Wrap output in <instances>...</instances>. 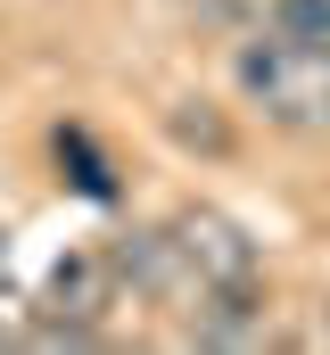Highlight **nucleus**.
I'll list each match as a JSON object with an SVG mask.
<instances>
[{"label":"nucleus","instance_id":"nucleus-1","mask_svg":"<svg viewBox=\"0 0 330 355\" xmlns=\"http://www.w3.org/2000/svg\"><path fill=\"white\" fill-rule=\"evenodd\" d=\"M232 83L272 132H297V141L330 132V42H297V33H272V25L240 33Z\"/></svg>","mask_w":330,"mask_h":355},{"label":"nucleus","instance_id":"nucleus-6","mask_svg":"<svg viewBox=\"0 0 330 355\" xmlns=\"http://www.w3.org/2000/svg\"><path fill=\"white\" fill-rule=\"evenodd\" d=\"M165 132H173V149H190V157H232L240 141H232V116L215 107V99H173L165 107Z\"/></svg>","mask_w":330,"mask_h":355},{"label":"nucleus","instance_id":"nucleus-2","mask_svg":"<svg viewBox=\"0 0 330 355\" xmlns=\"http://www.w3.org/2000/svg\"><path fill=\"white\" fill-rule=\"evenodd\" d=\"M107 248H116V265H124V289L149 297L157 314H182V322H190V314L215 306V281L190 265V248H182L173 223H132V232H116Z\"/></svg>","mask_w":330,"mask_h":355},{"label":"nucleus","instance_id":"nucleus-5","mask_svg":"<svg viewBox=\"0 0 330 355\" xmlns=\"http://www.w3.org/2000/svg\"><path fill=\"white\" fill-rule=\"evenodd\" d=\"M182 339H190V347H272L264 289H232V297H215L207 314H190V322H182Z\"/></svg>","mask_w":330,"mask_h":355},{"label":"nucleus","instance_id":"nucleus-7","mask_svg":"<svg viewBox=\"0 0 330 355\" xmlns=\"http://www.w3.org/2000/svg\"><path fill=\"white\" fill-rule=\"evenodd\" d=\"M50 149H58V166H67L58 182H75L82 198H116V174H107V157L91 149V132H82V124H58V132H50Z\"/></svg>","mask_w":330,"mask_h":355},{"label":"nucleus","instance_id":"nucleus-10","mask_svg":"<svg viewBox=\"0 0 330 355\" xmlns=\"http://www.w3.org/2000/svg\"><path fill=\"white\" fill-rule=\"evenodd\" d=\"M306 347H330V314H322V322H314V331H306Z\"/></svg>","mask_w":330,"mask_h":355},{"label":"nucleus","instance_id":"nucleus-9","mask_svg":"<svg viewBox=\"0 0 330 355\" xmlns=\"http://www.w3.org/2000/svg\"><path fill=\"white\" fill-rule=\"evenodd\" d=\"M272 33H297V42H330V0H272Z\"/></svg>","mask_w":330,"mask_h":355},{"label":"nucleus","instance_id":"nucleus-4","mask_svg":"<svg viewBox=\"0 0 330 355\" xmlns=\"http://www.w3.org/2000/svg\"><path fill=\"white\" fill-rule=\"evenodd\" d=\"M107 306H124V265H116V248H107V240H99V248H67V257L50 265L42 314H50V322H82V331H99Z\"/></svg>","mask_w":330,"mask_h":355},{"label":"nucleus","instance_id":"nucleus-8","mask_svg":"<svg viewBox=\"0 0 330 355\" xmlns=\"http://www.w3.org/2000/svg\"><path fill=\"white\" fill-rule=\"evenodd\" d=\"M198 25H215V33H264L272 25V0H182Z\"/></svg>","mask_w":330,"mask_h":355},{"label":"nucleus","instance_id":"nucleus-3","mask_svg":"<svg viewBox=\"0 0 330 355\" xmlns=\"http://www.w3.org/2000/svg\"><path fill=\"white\" fill-rule=\"evenodd\" d=\"M165 223L182 232L190 265H198L207 281H215V297H232V289H256V272H264V248H256V232H248L240 215H223V207L190 198V207H173Z\"/></svg>","mask_w":330,"mask_h":355}]
</instances>
